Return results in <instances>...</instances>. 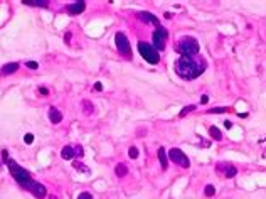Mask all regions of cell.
Returning a JSON list of instances; mask_svg holds the SVG:
<instances>
[{
    "instance_id": "cell-14",
    "label": "cell",
    "mask_w": 266,
    "mask_h": 199,
    "mask_svg": "<svg viewBox=\"0 0 266 199\" xmlns=\"http://www.w3.org/2000/svg\"><path fill=\"white\" fill-rule=\"evenodd\" d=\"M158 159H160V164H162V167L164 169H167V164H168V159H167V152H165V148L164 147H160L158 148Z\"/></svg>"
},
{
    "instance_id": "cell-3",
    "label": "cell",
    "mask_w": 266,
    "mask_h": 199,
    "mask_svg": "<svg viewBox=\"0 0 266 199\" xmlns=\"http://www.w3.org/2000/svg\"><path fill=\"white\" fill-rule=\"evenodd\" d=\"M7 165H9V169H10L12 176L15 177V181H17L19 184L27 186L30 181H32V177H30V174L27 172L26 169H22V167L19 165L17 162H14V160H9V162H7Z\"/></svg>"
},
{
    "instance_id": "cell-22",
    "label": "cell",
    "mask_w": 266,
    "mask_h": 199,
    "mask_svg": "<svg viewBox=\"0 0 266 199\" xmlns=\"http://www.w3.org/2000/svg\"><path fill=\"white\" fill-rule=\"evenodd\" d=\"M206 196H214L216 194V189H214V186H211V184H207L206 186Z\"/></svg>"
},
{
    "instance_id": "cell-34",
    "label": "cell",
    "mask_w": 266,
    "mask_h": 199,
    "mask_svg": "<svg viewBox=\"0 0 266 199\" xmlns=\"http://www.w3.org/2000/svg\"><path fill=\"white\" fill-rule=\"evenodd\" d=\"M49 199H57V197H56V196H49Z\"/></svg>"
},
{
    "instance_id": "cell-29",
    "label": "cell",
    "mask_w": 266,
    "mask_h": 199,
    "mask_svg": "<svg viewBox=\"0 0 266 199\" xmlns=\"http://www.w3.org/2000/svg\"><path fill=\"white\" fill-rule=\"evenodd\" d=\"M2 157H4L5 162H9V160H10L9 159V150H2Z\"/></svg>"
},
{
    "instance_id": "cell-19",
    "label": "cell",
    "mask_w": 266,
    "mask_h": 199,
    "mask_svg": "<svg viewBox=\"0 0 266 199\" xmlns=\"http://www.w3.org/2000/svg\"><path fill=\"white\" fill-rule=\"evenodd\" d=\"M236 174H237V170H236V167H234V165H227L226 170H224V176H226L227 179H229V177H234Z\"/></svg>"
},
{
    "instance_id": "cell-28",
    "label": "cell",
    "mask_w": 266,
    "mask_h": 199,
    "mask_svg": "<svg viewBox=\"0 0 266 199\" xmlns=\"http://www.w3.org/2000/svg\"><path fill=\"white\" fill-rule=\"evenodd\" d=\"M78 199H93V196L89 194V192H83V194H79Z\"/></svg>"
},
{
    "instance_id": "cell-33",
    "label": "cell",
    "mask_w": 266,
    "mask_h": 199,
    "mask_svg": "<svg viewBox=\"0 0 266 199\" xmlns=\"http://www.w3.org/2000/svg\"><path fill=\"white\" fill-rule=\"evenodd\" d=\"M224 127H226L227 130H229V128L233 127V123H231V122H227V120H226V122H224Z\"/></svg>"
},
{
    "instance_id": "cell-18",
    "label": "cell",
    "mask_w": 266,
    "mask_h": 199,
    "mask_svg": "<svg viewBox=\"0 0 266 199\" xmlns=\"http://www.w3.org/2000/svg\"><path fill=\"white\" fill-rule=\"evenodd\" d=\"M209 133H211V137L214 138V140H221V138H223V135H221V132H219L217 127H211L209 128Z\"/></svg>"
},
{
    "instance_id": "cell-27",
    "label": "cell",
    "mask_w": 266,
    "mask_h": 199,
    "mask_svg": "<svg viewBox=\"0 0 266 199\" xmlns=\"http://www.w3.org/2000/svg\"><path fill=\"white\" fill-rule=\"evenodd\" d=\"M26 66H27V68H30V69H37V68H39V64H37V62H34V61H27Z\"/></svg>"
},
{
    "instance_id": "cell-8",
    "label": "cell",
    "mask_w": 266,
    "mask_h": 199,
    "mask_svg": "<svg viewBox=\"0 0 266 199\" xmlns=\"http://www.w3.org/2000/svg\"><path fill=\"white\" fill-rule=\"evenodd\" d=\"M27 189H29L30 192H32L36 197H39V199H42V197H46L47 196V191H46V187H44L42 184H39V182H34V181H30L29 184L26 186Z\"/></svg>"
},
{
    "instance_id": "cell-6",
    "label": "cell",
    "mask_w": 266,
    "mask_h": 199,
    "mask_svg": "<svg viewBox=\"0 0 266 199\" xmlns=\"http://www.w3.org/2000/svg\"><path fill=\"white\" fill-rule=\"evenodd\" d=\"M115 41H116V47H118V51H120V54H123V56H130L131 54L130 42H128V39H126V36H125V34L116 32Z\"/></svg>"
},
{
    "instance_id": "cell-11",
    "label": "cell",
    "mask_w": 266,
    "mask_h": 199,
    "mask_svg": "<svg viewBox=\"0 0 266 199\" xmlns=\"http://www.w3.org/2000/svg\"><path fill=\"white\" fill-rule=\"evenodd\" d=\"M49 120H51L52 123H59L62 120V113L59 112L57 108H51L49 110Z\"/></svg>"
},
{
    "instance_id": "cell-32",
    "label": "cell",
    "mask_w": 266,
    "mask_h": 199,
    "mask_svg": "<svg viewBox=\"0 0 266 199\" xmlns=\"http://www.w3.org/2000/svg\"><path fill=\"white\" fill-rule=\"evenodd\" d=\"M39 93L40 94H49V91L46 90V88H39Z\"/></svg>"
},
{
    "instance_id": "cell-1",
    "label": "cell",
    "mask_w": 266,
    "mask_h": 199,
    "mask_svg": "<svg viewBox=\"0 0 266 199\" xmlns=\"http://www.w3.org/2000/svg\"><path fill=\"white\" fill-rule=\"evenodd\" d=\"M204 69H206L204 61H195L194 58H189V56H182L175 62V71L184 80H194V78L201 76Z\"/></svg>"
},
{
    "instance_id": "cell-13",
    "label": "cell",
    "mask_w": 266,
    "mask_h": 199,
    "mask_svg": "<svg viewBox=\"0 0 266 199\" xmlns=\"http://www.w3.org/2000/svg\"><path fill=\"white\" fill-rule=\"evenodd\" d=\"M61 157H62V159H66V160L73 159V157H74V148L69 147V145H66V147L61 150Z\"/></svg>"
},
{
    "instance_id": "cell-23",
    "label": "cell",
    "mask_w": 266,
    "mask_h": 199,
    "mask_svg": "<svg viewBox=\"0 0 266 199\" xmlns=\"http://www.w3.org/2000/svg\"><path fill=\"white\" fill-rule=\"evenodd\" d=\"M73 165H74V169H76V170H83V172H89V170H88L86 167H84V164H81V162H74Z\"/></svg>"
},
{
    "instance_id": "cell-2",
    "label": "cell",
    "mask_w": 266,
    "mask_h": 199,
    "mask_svg": "<svg viewBox=\"0 0 266 199\" xmlns=\"http://www.w3.org/2000/svg\"><path fill=\"white\" fill-rule=\"evenodd\" d=\"M175 49H177V52H180L182 56L192 58V56L199 54V41H197L195 37L185 36L177 42V47H175Z\"/></svg>"
},
{
    "instance_id": "cell-30",
    "label": "cell",
    "mask_w": 266,
    "mask_h": 199,
    "mask_svg": "<svg viewBox=\"0 0 266 199\" xmlns=\"http://www.w3.org/2000/svg\"><path fill=\"white\" fill-rule=\"evenodd\" d=\"M95 90H96V91H101V90H103V84L99 83V81H98V83H95Z\"/></svg>"
},
{
    "instance_id": "cell-15",
    "label": "cell",
    "mask_w": 266,
    "mask_h": 199,
    "mask_svg": "<svg viewBox=\"0 0 266 199\" xmlns=\"http://www.w3.org/2000/svg\"><path fill=\"white\" fill-rule=\"evenodd\" d=\"M24 4L32 5V7H46L49 2H47V0H24Z\"/></svg>"
},
{
    "instance_id": "cell-25",
    "label": "cell",
    "mask_w": 266,
    "mask_h": 199,
    "mask_svg": "<svg viewBox=\"0 0 266 199\" xmlns=\"http://www.w3.org/2000/svg\"><path fill=\"white\" fill-rule=\"evenodd\" d=\"M83 147L81 145H78V147H74V155H79V157H83Z\"/></svg>"
},
{
    "instance_id": "cell-26",
    "label": "cell",
    "mask_w": 266,
    "mask_h": 199,
    "mask_svg": "<svg viewBox=\"0 0 266 199\" xmlns=\"http://www.w3.org/2000/svg\"><path fill=\"white\" fill-rule=\"evenodd\" d=\"M24 142H26V144H32V142H34V135L32 133H27L26 137H24Z\"/></svg>"
},
{
    "instance_id": "cell-9",
    "label": "cell",
    "mask_w": 266,
    "mask_h": 199,
    "mask_svg": "<svg viewBox=\"0 0 266 199\" xmlns=\"http://www.w3.org/2000/svg\"><path fill=\"white\" fill-rule=\"evenodd\" d=\"M138 17H140V20L147 22V24H155L157 27H160V22H158V19L155 17L153 14H150V12H140Z\"/></svg>"
},
{
    "instance_id": "cell-20",
    "label": "cell",
    "mask_w": 266,
    "mask_h": 199,
    "mask_svg": "<svg viewBox=\"0 0 266 199\" xmlns=\"http://www.w3.org/2000/svg\"><path fill=\"white\" fill-rule=\"evenodd\" d=\"M128 155H130V159H136V157H138V148H136V147H130Z\"/></svg>"
},
{
    "instance_id": "cell-24",
    "label": "cell",
    "mask_w": 266,
    "mask_h": 199,
    "mask_svg": "<svg viewBox=\"0 0 266 199\" xmlns=\"http://www.w3.org/2000/svg\"><path fill=\"white\" fill-rule=\"evenodd\" d=\"M226 112H229V108H211L209 110V113H226Z\"/></svg>"
},
{
    "instance_id": "cell-10",
    "label": "cell",
    "mask_w": 266,
    "mask_h": 199,
    "mask_svg": "<svg viewBox=\"0 0 266 199\" xmlns=\"http://www.w3.org/2000/svg\"><path fill=\"white\" fill-rule=\"evenodd\" d=\"M84 9H86V2H74V4H71L69 7H67V12L76 15V14H81Z\"/></svg>"
},
{
    "instance_id": "cell-4",
    "label": "cell",
    "mask_w": 266,
    "mask_h": 199,
    "mask_svg": "<svg viewBox=\"0 0 266 199\" xmlns=\"http://www.w3.org/2000/svg\"><path fill=\"white\" fill-rule=\"evenodd\" d=\"M138 51H140V54L143 56V58L147 59V61L150 62V64H157L158 62V52H157V49L152 46V44H148V42H143V41H140L138 42Z\"/></svg>"
},
{
    "instance_id": "cell-31",
    "label": "cell",
    "mask_w": 266,
    "mask_h": 199,
    "mask_svg": "<svg viewBox=\"0 0 266 199\" xmlns=\"http://www.w3.org/2000/svg\"><path fill=\"white\" fill-rule=\"evenodd\" d=\"M209 101V96L207 94H202V98H201V103H207Z\"/></svg>"
},
{
    "instance_id": "cell-7",
    "label": "cell",
    "mask_w": 266,
    "mask_h": 199,
    "mask_svg": "<svg viewBox=\"0 0 266 199\" xmlns=\"http://www.w3.org/2000/svg\"><path fill=\"white\" fill-rule=\"evenodd\" d=\"M167 37H168V32L164 29V27H157L155 29V32H153V44H155V49H164L165 47V41H167Z\"/></svg>"
},
{
    "instance_id": "cell-16",
    "label": "cell",
    "mask_w": 266,
    "mask_h": 199,
    "mask_svg": "<svg viewBox=\"0 0 266 199\" xmlns=\"http://www.w3.org/2000/svg\"><path fill=\"white\" fill-rule=\"evenodd\" d=\"M115 174H116L118 177H125V176L128 174L126 165H125V164H118V165H116V169H115Z\"/></svg>"
},
{
    "instance_id": "cell-21",
    "label": "cell",
    "mask_w": 266,
    "mask_h": 199,
    "mask_svg": "<svg viewBox=\"0 0 266 199\" xmlns=\"http://www.w3.org/2000/svg\"><path fill=\"white\" fill-rule=\"evenodd\" d=\"M192 110H195V105H189V106H185V108H182V112H180V116H185L187 113H190Z\"/></svg>"
},
{
    "instance_id": "cell-17",
    "label": "cell",
    "mask_w": 266,
    "mask_h": 199,
    "mask_svg": "<svg viewBox=\"0 0 266 199\" xmlns=\"http://www.w3.org/2000/svg\"><path fill=\"white\" fill-rule=\"evenodd\" d=\"M83 112H84V115H91L93 113V103L88 101V100H84L83 101Z\"/></svg>"
},
{
    "instance_id": "cell-5",
    "label": "cell",
    "mask_w": 266,
    "mask_h": 199,
    "mask_svg": "<svg viewBox=\"0 0 266 199\" xmlns=\"http://www.w3.org/2000/svg\"><path fill=\"white\" fill-rule=\"evenodd\" d=\"M168 159H170L174 164H177V165L184 167V169H189V165H190L187 155L180 150V148H170V150H168Z\"/></svg>"
},
{
    "instance_id": "cell-12",
    "label": "cell",
    "mask_w": 266,
    "mask_h": 199,
    "mask_svg": "<svg viewBox=\"0 0 266 199\" xmlns=\"http://www.w3.org/2000/svg\"><path fill=\"white\" fill-rule=\"evenodd\" d=\"M19 69V64L17 62H9V64L2 66V74H12Z\"/></svg>"
}]
</instances>
